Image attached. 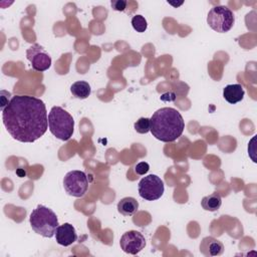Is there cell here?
<instances>
[{
    "label": "cell",
    "instance_id": "cell-1",
    "mask_svg": "<svg viewBox=\"0 0 257 257\" xmlns=\"http://www.w3.org/2000/svg\"><path fill=\"white\" fill-rule=\"evenodd\" d=\"M3 124L8 134L21 143H33L48 128L44 102L35 96L15 95L2 110Z\"/></svg>",
    "mask_w": 257,
    "mask_h": 257
},
{
    "label": "cell",
    "instance_id": "cell-8",
    "mask_svg": "<svg viewBox=\"0 0 257 257\" xmlns=\"http://www.w3.org/2000/svg\"><path fill=\"white\" fill-rule=\"evenodd\" d=\"M26 57L36 71H45L51 66V57L48 52L39 44L35 43L26 50Z\"/></svg>",
    "mask_w": 257,
    "mask_h": 257
},
{
    "label": "cell",
    "instance_id": "cell-17",
    "mask_svg": "<svg viewBox=\"0 0 257 257\" xmlns=\"http://www.w3.org/2000/svg\"><path fill=\"white\" fill-rule=\"evenodd\" d=\"M134 127L139 134H147L151 131V119L148 117H141L135 122Z\"/></svg>",
    "mask_w": 257,
    "mask_h": 257
},
{
    "label": "cell",
    "instance_id": "cell-2",
    "mask_svg": "<svg viewBox=\"0 0 257 257\" xmlns=\"http://www.w3.org/2000/svg\"><path fill=\"white\" fill-rule=\"evenodd\" d=\"M151 133L159 141L171 143L179 139L185 128V121L179 110L162 107L152 115Z\"/></svg>",
    "mask_w": 257,
    "mask_h": 257
},
{
    "label": "cell",
    "instance_id": "cell-11",
    "mask_svg": "<svg viewBox=\"0 0 257 257\" xmlns=\"http://www.w3.org/2000/svg\"><path fill=\"white\" fill-rule=\"evenodd\" d=\"M200 252L205 256H219L224 252V245L218 239L208 236L203 238L200 243Z\"/></svg>",
    "mask_w": 257,
    "mask_h": 257
},
{
    "label": "cell",
    "instance_id": "cell-16",
    "mask_svg": "<svg viewBox=\"0 0 257 257\" xmlns=\"http://www.w3.org/2000/svg\"><path fill=\"white\" fill-rule=\"evenodd\" d=\"M132 25H133V28L140 33L145 32L148 28L147 20L143 15H135L132 18Z\"/></svg>",
    "mask_w": 257,
    "mask_h": 257
},
{
    "label": "cell",
    "instance_id": "cell-13",
    "mask_svg": "<svg viewBox=\"0 0 257 257\" xmlns=\"http://www.w3.org/2000/svg\"><path fill=\"white\" fill-rule=\"evenodd\" d=\"M139 209V202L133 197L120 199L117 203V211L123 216H133Z\"/></svg>",
    "mask_w": 257,
    "mask_h": 257
},
{
    "label": "cell",
    "instance_id": "cell-5",
    "mask_svg": "<svg viewBox=\"0 0 257 257\" xmlns=\"http://www.w3.org/2000/svg\"><path fill=\"white\" fill-rule=\"evenodd\" d=\"M235 17L233 12L224 5L213 7L207 15V23L216 32H228L234 25Z\"/></svg>",
    "mask_w": 257,
    "mask_h": 257
},
{
    "label": "cell",
    "instance_id": "cell-12",
    "mask_svg": "<svg viewBox=\"0 0 257 257\" xmlns=\"http://www.w3.org/2000/svg\"><path fill=\"white\" fill-rule=\"evenodd\" d=\"M245 91L241 84H228L223 89V97L226 101H228L231 104H235L239 101H241L244 97Z\"/></svg>",
    "mask_w": 257,
    "mask_h": 257
},
{
    "label": "cell",
    "instance_id": "cell-19",
    "mask_svg": "<svg viewBox=\"0 0 257 257\" xmlns=\"http://www.w3.org/2000/svg\"><path fill=\"white\" fill-rule=\"evenodd\" d=\"M111 8L115 11H123L126 7V1L124 0H111Z\"/></svg>",
    "mask_w": 257,
    "mask_h": 257
},
{
    "label": "cell",
    "instance_id": "cell-9",
    "mask_svg": "<svg viewBox=\"0 0 257 257\" xmlns=\"http://www.w3.org/2000/svg\"><path fill=\"white\" fill-rule=\"evenodd\" d=\"M120 248L124 253L136 255L146 246L145 236L136 230H131L122 234L119 241Z\"/></svg>",
    "mask_w": 257,
    "mask_h": 257
},
{
    "label": "cell",
    "instance_id": "cell-18",
    "mask_svg": "<svg viewBox=\"0 0 257 257\" xmlns=\"http://www.w3.org/2000/svg\"><path fill=\"white\" fill-rule=\"evenodd\" d=\"M149 170H150V166H149V164L147 162H141V163L137 164L136 167H135L136 173L138 175H141V176L147 174L149 172Z\"/></svg>",
    "mask_w": 257,
    "mask_h": 257
},
{
    "label": "cell",
    "instance_id": "cell-15",
    "mask_svg": "<svg viewBox=\"0 0 257 257\" xmlns=\"http://www.w3.org/2000/svg\"><path fill=\"white\" fill-rule=\"evenodd\" d=\"M70 91L74 97L79 98V99H84L89 96V94L91 92V88H90V85L88 84V82L79 80V81H75L74 83H72V85L70 86Z\"/></svg>",
    "mask_w": 257,
    "mask_h": 257
},
{
    "label": "cell",
    "instance_id": "cell-7",
    "mask_svg": "<svg viewBox=\"0 0 257 257\" xmlns=\"http://www.w3.org/2000/svg\"><path fill=\"white\" fill-rule=\"evenodd\" d=\"M164 182L157 175H149L144 177L139 183V195L147 201H155L160 199L164 194Z\"/></svg>",
    "mask_w": 257,
    "mask_h": 257
},
{
    "label": "cell",
    "instance_id": "cell-14",
    "mask_svg": "<svg viewBox=\"0 0 257 257\" xmlns=\"http://www.w3.org/2000/svg\"><path fill=\"white\" fill-rule=\"evenodd\" d=\"M201 205L203 209L206 211H209V212L218 211L222 205L221 195L217 192H214L209 196H205L201 201Z\"/></svg>",
    "mask_w": 257,
    "mask_h": 257
},
{
    "label": "cell",
    "instance_id": "cell-3",
    "mask_svg": "<svg viewBox=\"0 0 257 257\" xmlns=\"http://www.w3.org/2000/svg\"><path fill=\"white\" fill-rule=\"evenodd\" d=\"M29 222L32 230L45 238L53 237L59 226L56 214L43 205H38L31 212Z\"/></svg>",
    "mask_w": 257,
    "mask_h": 257
},
{
    "label": "cell",
    "instance_id": "cell-10",
    "mask_svg": "<svg viewBox=\"0 0 257 257\" xmlns=\"http://www.w3.org/2000/svg\"><path fill=\"white\" fill-rule=\"evenodd\" d=\"M55 239L59 245L64 247L73 244L77 240L75 228L69 223L59 225L55 231Z\"/></svg>",
    "mask_w": 257,
    "mask_h": 257
},
{
    "label": "cell",
    "instance_id": "cell-6",
    "mask_svg": "<svg viewBox=\"0 0 257 257\" xmlns=\"http://www.w3.org/2000/svg\"><path fill=\"white\" fill-rule=\"evenodd\" d=\"M63 187L69 196L80 198L85 195L88 189L86 174L82 171H70L63 179Z\"/></svg>",
    "mask_w": 257,
    "mask_h": 257
},
{
    "label": "cell",
    "instance_id": "cell-4",
    "mask_svg": "<svg viewBox=\"0 0 257 257\" xmlns=\"http://www.w3.org/2000/svg\"><path fill=\"white\" fill-rule=\"evenodd\" d=\"M48 127L56 139L68 141L73 135L74 119L64 108L55 105L48 113Z\"/></svg>",
    "mask_w": 257,
    "mask_h": 257
}]
</instances>
